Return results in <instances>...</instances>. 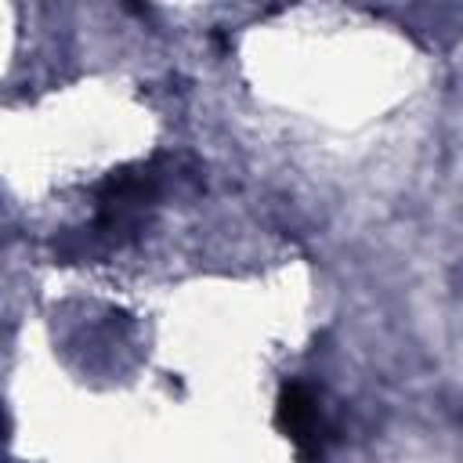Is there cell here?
Returning <instances> with one entry per match:
<instances>
[{
	"label": "cell",
	"instance_id": "2",
	"mask_svg": "<svg viewBox=\"0 0 463 463\" xmlns=\"http://www.w3.org/2000/svg\"><path fill=\"white\" fill-rule=\"evenodd\" d=\"M275 427L289 438V445L297 449L300 463H318L322 449H326V420L318 409V398L307 383L289 380L282 383L279 398H275Z\"/></svg>",
	"mask_w": 463,
	"mask_h": 463
},
{
	"label": "cell",
	"instance_id": "1",
	"mask_svg": "<svg viewBox=\"0 0 463 463\" xmlns=\"http://www.w3.org/2000/svg\"><path fill=\"white\" fill-rule=\"evenodd\" d=\"M159 166L156 163H134L112 170L98 184V217L90 235L101 242H127L141 232L145 213L152 199L159 195Z\"/></svg>",
	"mask_w": 463,
	"mask_h": 463
},
{
	"label": "cell",
	"instance_id": "3",
	"mask_svg": "<svg viewBox=\"0 0 463 463\" xmlns=\"http://www.w3.org/2000/svg\"><path fill=\"white\" fill-rule=\"evenodd\" d=\"M7 434H11V423H7V412L0 409V441H7Z\"/></svg>",
	"mask_w": 463,
	"mask_h": 463
}]
</instances>
